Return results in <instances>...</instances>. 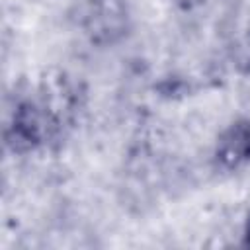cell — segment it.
<instances>
[{"mask_svg": "<svg viewBox=\"0 0 250 250\" xmlns=\"http://www.w3.org/2000/svg\"><path fill=\"white\" fill-rule=\"evenodd\" d=\"M248 236H250V223H248Z\"/></svg>", "mask_w": 250, "mask_h": 250, "instance_id": "1", "label": "cell"}]
</instances>
